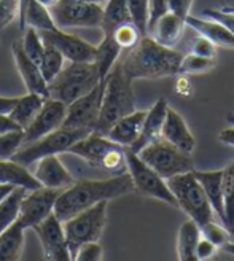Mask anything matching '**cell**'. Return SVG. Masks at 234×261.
I'll return each instance as SVG.
<instances>
[{
	"mask_svg": "<svg viewBox=\"0 0 234 261\" xmlns=\"http://www.w3.org/2000/svg\"><path fill=\"white\" fill-rule=\"evenodd\" d=\"M133 82L123 70L120 61L106 76V89H103L102 106L99 118L93 133L107 136L109 129L123 116L136 110V99L133 91Z\"/></svg>",
	"mask_w": 234,
	"mask_h": 261,
	"instance_id": "3",
	"label": "cell"
},
{
	"mask_svg": "<svg viewBox=\"0 0 234 261\" xmlns=\"http://www.w3.org/2000/svg\"><path fill=\"white\" fill-rule=\"evenodd\" d=\"M226 121H228V124L234 126V113H229V115L226 116Z\"/></svg>",
	"mask_w": 234,
	"mask_h": 261,
	"instance_id": "55",
	"label": "cell"
},
{
	"mask_svg": "<svg viewBox=\"0 0 234 261\" xmlns=\"http://www.w3.org/2000/svg\"><path fill=\"white\" fill-rule=\"evenodd\" d=\"M223 199L226 212V228L234 234V161L223 169Z\"/></svg>",
	"mask_w": 234,
	"mask_h": 261,
	"instance_id": "33",
	"label": "cell"
},
{
	"mask_svg": "<svg viewBox=\"0 0 234 261\" xmlns=\"http://www.w3.org/2000/svg\"><path fill=\"white\" fill-rule=\"evenodd\" d=\"M85 2H93V4H106L107 2V0H85Z\"/></svg>",
	"mask_w": 234,
	"mask_h": 261,
	"instance_id": "56",
	"label": "cell"
},
{
	"mask_svg": "<svg viewBox=\"0 0 234 261\" xmlns=\"http://www.w3.org/2000/svg\"><path fill=\"white\" fill-rule=\"evenodd\" d=\"M24 147V129H15L0 136V160H11Z\"/></svg>",
	"mask_w": 234,
	"mask_h": 261,
	"instance_id": "37",
	"label": "cell"
},
{
	"mask_svg": "<svg viewBox=\"0 0 234 261\" xmlns=\"http://www.w3.org/2000/svg\"><path fill=\"white\" fill-rule=\"evenodd\" d=\"M147 116V110H134L116 121L107 133V137L124 148H131L139 139L142 124Z\"/></svg>",
	"mask_w": 234,
	"mask_h": 261,
	"instance_id": "22",
	"label": "cell"
},
{
	"mask_svg": "<svg viewBox=\"0 0 234 261\" xmlns=\"http://www.w3.org/2000/svg\"><path fill=\"white\" fill-rule=\"evenodd\" d=\"M15 129H21L18 126V123L11 118L8 113H0V136L10 133V130H15Z\"/></svg>",
	"mask_w": 234,
	"mask_h": 261,
	"instance_id": "48",
	"label": "cell"
},
{
	"mask_svg": "<svg viewBox=\"0 0 234 261\" xmlns=\"http://www.w3.org/2000/svg\"><path fill=\"white\" fill-rule=\"evenodd\" d=\"M102 256H103V250H102L99 241H91V242L83 244L80 249H78L73 259H94V261H99V259H102Z\"/></svg>",
	"mask_w": 234,
	"mask_h": 261,
	"instance_id": "44",
	"label": "cell"
},
{
	"mask_svg": "<svg viewBox=\"0 0 234 261\" xmlns=\"http://www.w3.org/2000/svg\"><path fill=\"white\" fill-rule=\"evenodd\" d=\"M24 226L16 220L0 232V259H19L24 250Z\"/></svg>",
	"mask_w": 234,
	"mask_h": 261,
	"instance_id": "27",
	"label": "cell"
},
{
	"mask_svg": "<svg viewBox=\"0 0 234 261\" xmlns=\"http://www.w3.org/2000/svg\"><path fill=\"white\" fill-rule=\"evenodd\" d=\"M217 65V58H202L198 55H184L180 62V75H201L211 72Z\"/></svg>",
	"mask_w": 234,
	"mask_h": 261,
	"instance_id": "35",
	"label": "cell"
},
{
	"mask_svg": "<svg viewBox=\"0 0 234 261\" xmlns=\"http://www.w3.org/2000/svg\"><path fill=\"white\" fill-rule=\"evenodd\" d=\"M127 8L131 11L133 22L137 25L142 35H148V7L150 0H126Z\"/></svg>",
	"mask_w": 234,
	"mask_h": 261,
	"instance_id": "39",
	"label": "cell"
},
{
	"mask_svg": "<svg viewBox=\"0 0 234 261\" xmlns=\"http://www.w3.org/2000/svg\"><path fill=\"white\" fill-rule=\"evenodd\" d=\"M217 249L218 247L211 242L209 239H205V238H199L198 241V245H196V250H194V255H196V259L202 261V259H211L215 256L217 253Z\"/></svg>",
	"mask_w": 234,
	"mask_h": 261,
	"instance_id": "46",
	"label": "cell"
},
{
	"mask_svg": "<svg viewBox=\"0 0 234 261\" xmlns=\"http://www.w3.org/2000/svg\"><path fill=\"white\" fill-rule=\"evenodd\" d=\"M185 28H187V19L169 11L153 24V28L148 29V35L153 37L161 45L174 46L178 42L181 34H184Z\"/></svg>",
	"mask_w": 234,
	"mask_h": 261,
	"instance_id": "24",
	"label": "cell"
},
{
	"mask_svg": "<svg viewBox=\"0 0 234 261\" xmlns=\"http://www.w3.org/2000/svg\"><path fill=\"white\" fill-rule=\"evenodd\" d=\"M161 137L187 153H193L194 147H196V140H194L185 118L178 112H175L171 106L167 107Z\"/></svg>",
	"mask_w": 234,
	"mask_h": 261,
	"instance_id": "19",
	"label": "cell"
},
{
	"mask_svg": "<svg viewBox=\"0 0 234 261\" xmlns=\"http://www.w3.org/2000/svg\"><path fill=\"white\" fill-rule=\"evenodd\" d=\"M166 181L175 196L177 207L181 208L191 220L196 221L199 226L214 220L215 212L193 171L174 175Z\"/></svg>",
	"mask_w": 234,
	"mask_h": 261,
	"instance_id": "6",
	"label": "cell"
},
{
	"mask_svg": "<svg viewBox=\"0 0 234 261\" xmlns=\"http://www.w3.org/2000/svg\"><path fill=\"white\" fill-rule=\"evenodd\" d=\"M107 204L109 201H100L86 211L78 212L69 220L62 221L72 259L83 244L100 239L107 225Z\"/></svg>",
	"mask_w": 234,
	"mask_h": 261,
	"instance_id": "7",
	"label": "cell"
},
{
	"mask_svg": "<svg viewBox=\"0 0 234 261\" xmlns=\"http://www.w3.org/2000/svg\"><path fill=\"white\" fill-rule=\"evenodd\" d=\"M126 164L127 172L133 178L136 193L145 196V198H153L172 207H177L175 196L169 188L166 178H163L145 161H142L137 153L129 148H126Z\"/></svg>",
	"mask_w": 234,
	"mask_h": 261,
	"instance_id": "10",
	"label": "cell"
},
{
	"mask_svg": "<svg viewBox=\"0 0 234 261\" xmlns=\"http://www.w3.org/2000/svg\"><path fill=\"white\" fill-rule=\"evenodd\" d=\"M187 25L191 28L193 31H196V34L209 38L212 43L217 45V48H228L234 49V34L229 32L223 24H220L215 19H202L196 16H187Z\"/></svg>",
	"mask_w": 234,
	"mask_h": 261,
	"instance_id": "23",
	"label": "cell"
},
{
	"mask_svg": "<svg viewBox=\"0 0 234 261\" xmlns=\"http://www.w3.org/2000/svg\"><path fill=\"white\" fill-rule=\"evenodd\" d=\"M181 58L184 55L180 51L161 45L153 37L145 35L134 48L127 51V55L120 58V64L131 80H154L180 75Z\"/></svg>",
	"mask_w": 234,
	"mask_h": 261,
	"instance_id": "2",
	"label": "cell"
},
{
	"mask_svg": "<svg viewBox=\"0 0 234 261\" xmlns=\"http://www.w3.org/2000/svg\"><path fill=\"white\" fill-rule=\"evenodd\" d=\"M126 22H133L131 11L127 8L126 0H107L106 7H103V16L100 24L103 35H112L118 25Z\"/></svg>",
	"mask_w": 234,
	"mask_h": 261,
	"instance_id": "29",
	"label": "cell"
},
{
	"mask_svg": "<svg viewBox=\"0 0 234 261\" xmlns=\"http://www.w3.org/2000/svg\"><path fill=\"white\" fill-rule=\"evenodd\" d=\"M218 140L222 143H225V145L234 147V126L229 124V127H225L222 133H220Z\"/></svg>",
	"mask_w": 234,
	"mask_h": 261,
	"instance_id": "50",
	"label": "cell"
},
{
	"mask_svg": "<svg viewBox=\"0 0 234 261\" xmlns=\"http://www.w3.org/2000/svg\"><path fill=\"white\" fill-rule=\"evenodd\" d=\"M64 64H66V58L61 55V51L56 49L55 46L45 43V53L42 58L40 69H42V73L48 83L51 80H55L56 75L64 69Z\"/></svg>",
	"mask_w": 234,
	"mask_h": 261,
	"instance_id": "34",
	"label": "cell"
},
{
	"mask_svg": "<svg viewBox=\"0 0 234 261\" xmlns=\"http://www.w3.org/2000/svg\"><path fill=\"white\" fill-rule=\"evenodd\" d=\"M25 191H28L25 188L16 187L11 194H8L7 198L0 202V232L5 231L19 218L21 201L24 198Z\"/></svg>",
	"mask_w": 234,
	"mask_h": 261,
	"instance_id": "31",
	"label": "cell"
},
{
	"mask_svg": "<svg viewBox=\"0 0 234 261\" xmlns=\"http://www.w3.org/2000/svg\"><path fill=\"white\" fill-rule=\"evenodd\" d=\"M103 89H106V80L100 82L91 93L78 97L72 103H69L67 115H66V120H64L62 126L88 129L93 133L96 127V123H97V118H99Z\"/></svg>",
	"mask_w": 234,
	"mask_h": 261,
	"instance_id": "12",
	"label": "cell"
},
{
	"mask_svg": "<svg viewBox=\"0 0 234 261\" xmlns=\"http://www.w3.org/2000/svg\"><path fill=\"white\" fill-rule=\"evenodd\" d=\"M18 18V0H0V29Z\"/></svg>",
	"mask_w": 234,
	"mask_h": 261,
	"instance_id": "43",
	"label": "cell"
},
{
	"mask_svg": "<svg viewBox=\"0 0 234 261\" xmlns=\"http://www.w3.org/2000/svg\"><path fill=\"white\" fill-rule=\"evenodd\" d=\"M58 29L72 28H100L103 5L85 0H59L49 8Z\"/></svg>",
	"mask_w": 234,
	"mask_h": 261,
	"instance_id": "11",
	"label": "cell"
},
{
	"mask_svg": "<svg viewBox=\"0 0 234 261\" xmlns=\"http://www.w3.org/2000/svg\"><path fill=\"white\" fill-rule=\"evenodd\" d=\"M62 190H53V188H35L25 191L24 198L21 201V211L18 221L28 229L34 228L40 221H43L48 215L55 212V204L59 198Z\"/></svg>",
	"mask_w": 234,
	"mask_h": 261,
	"instance_id": "13",
	"label": "cell"
},
{
	"mask_svg": "<svg viewBox=\"0 0 234 261\" xmlns=\"http://www.w3.org/2000/svg\"><path fill=\"white\" fill-rule=\"evenodd\" d=\"M99 83L100 76L96 62H70L48 83L49 97L69 106L75 99L91 93Z\"/></svg>",
	"mask_w": 234,
	"mask_h": 261,
	"instance_id": "5",
	"label": "cell"
},
{
	"mask_svg": "<svg viewBox=\"0 0 234 261\" xmlns=\"http://www.w3.org/2000/svg\"><path fill=\"white\" fill-rule=\"evenodd\" d=\"M38 2H40L42 5H45V7H48V8H51L53 5H56L59 0H38Z\"/></svg>",
	"mask_w": 234,
	"mask_h": 261,
	"instance_id": "54",
	"label": "cell"
},
{
	"mask_svg": "<svg viewBox=\"0 0 234 261\" xmlns=\"http://www.w3.org/2000/svg\"><path fill=\"white\" fill-rule=\"evenodd\" d=\"M201 228V236L209 239L211 242H214L218 249H222V247L229 242V238H231V231L222 225H218L215 220L209 221V223H205Z\"/></svg>",
	"mask_w": 234,
	"mask_h": 261,
	"instance_id": "40",
	"label": "cell"
},
{
	"mask_svg": "<svg viewBox=\"0 0 234 261\" xmlns=\"http://www.w3.org/2000/svg\"><path fill=\"white\" fill-rule=\"evenodd\" d=\"M194 177L199 180L201 187L205 191L215 215L220 218L223 225H226V212H225V199H223V169L220 171H193Z\"/></svg>",
	"mask_w": 234,
	"mask_h": 261,
	"instance_id": "21",
	"label": "cell"
},
{
	"mask_svg": "<svg viewBox=\"0 0 234 261\" xmlns=\"http://www.w3.org/2000/svg\"><path fill=\"white\" fill-rule=\"evenodd\" d=\"M167 107H169L167 100L164 97H160L153 103V107L150 110H147V116L144 120V124H142L139 139L136 140V143L129 150H133L134 153H139L142 148L147 147L148 143L161 139L163 124H164V120H166Z\"/></svg>",
	"mask_w": 234,
	"mask_h": 261,
	"instance_id": "20",
	"label": "cell"
},
{
	"mask_svg": "<svg viewBox=\"0 0 234 261\" xmlns=\"http://www.w3.org/2000/svg\"><path fill=\"white\" fill-rule=\"evenodd\" d=\"M123 48L115 42L113 35H103L102 42L96 45V65L99 69L100 82L106 80L109 72L113 69V65L120 61Z\"/></svg>",
	"mask_w": 234,
	"mask_h": 261,
	"instance_id": "28",
	"label": "cell"
},
{
	"mask_svg": "<svg viewBox=\"0 0 234 261\" xmlns=\"http://www.w3.org/2000/svg\"><path fill=\"white\" fill-rule=\"evenodd\" d=\"M21 43H22V48L24 51L28 53V56L37 62L38 65L42 64V58H43V53H45V42L35 28L32 25H28L24 31V35L21 38Z\"/></svg>",
	"mask_w": 234,
	"mask_h": 261,
	"instance_id": "36",
	"label": "cell"
},
{
	"mask_svg": "<svg viewBox=\"0 0 234 261\" xmlns=\"http://www.w3.org/2000/svg\"><path fill=\"white\" fill-rule=\"evenodd\" d=\"M32 229L35 231L38 241L42 244V255L45 259H72L66 241V232H64V225L55 212L48 215L38 225H35Z\"/></svg>",
	"mask_w": 234,
	"mask_h": 261,
	"instance_id": "14",
	"label": "cell"
},
{
	"mask_svg": "<svg viewBox=\"0 0 234 261\" xmlns=\"http://www.w3.org/2000/svg\"><path fill=\"white\" fill-rule=\"evenodd\" d=\"M112 35L115 38V42L118 43L123 49L134 48L140 42V38L144 37L140 34V31L137 29V25L134 22H126V24L118 25Z\"/></svg>",
	"mask_w": 234,
	"mask_h": 261,
	"instance_id": "38",
	"label": "cell"
},
{
	"mask_svg": "<svg viewBox=\"0 0 234 261\" xmlns=\"http://www.w3.org/2000/svg\"><path fill=\"white\" fill-rule=\"evenodd\" d=\"M190 53L202 56V58H217V45L212 43L209 38L198 34V37L191 42Z\"/></svg>",
	"mask_w": 234,
	"mask_h": 261,
	"instance_id": "41",
	"label": "cell"
},
{
	"mask_svg": "<svg viewBox=\"0 0 234 261\" xmlns=\"http://www.w3.org/2000/svg\"><path fill=\"white\" fill-rule=\"evenodd\" d=\"M70 154H75L88 163L91 167L106 171L110 175H120L127 172L126 148L110 140L107 136L91 133L69 148Z\"/></svg>",
	"mask_w": 234,
	"mask_h": 261,
	"instance_id": "4",
	"label": "cell"
},
{
	"mask_svg": "<svg viewBox=\"0 0 234 261\" xmlns=\"http://www.w3.org/2000/svg\"><path fill=\"white\" fill-rule=\"evenodd\" d=\"M18 97H4L0 96V113H8L16 103Z\"/></svg>",
	"mask_w": 234,
	"mask_h": 261,
	"instance_id": "51",
	"label": "cell"
},
{
	"mask_svg": "<svg viewBox=\"0 0 234 261\" xmlns=\"http://www.w3.org/2000/svg\"><path fill=\"white\" fill-rule=\"evenodd\" d=\"M66 115H67L66 103L58 99L48 97L40 112L35 115V118L31 121V124L24 129V145H28V143L59 129L64 124Z\"/></svg>",
	"mask_w": 234,
	"mask_h": 261,
	"instance_id": "16",
	"label": "cell"
},
{
	"mask_svg": "<svg viewBox=\"0 0 234 261\" xmlns=\"http://www.w3.org/2000/svg\"><path fill=\"white\" fill-rule=\"evenodd\" d=\"M15 188L16 187L11 184H0V202H2L8 194H11Z\"/></svg>",
	"mask_w": 234,
	"mask_h": 261,
	"instance_id": "52",
	"label": "cell"
},
{
	"mask_svg": "<svg viewBox=\"0 0 234 261\" xmlns=\"http://www.w3.org/2000/svg\"><path fill=\"white\" fill-rule=\"evenodd\" d=\"M169 13V4L167 0H150L148 7V29L153 28V24L158 21L161 16Z\"/></svg>",
	"mask_w": 234,
	"mask_h": 261,
	"instance_id": "45",
	"label": "cell"
},
{
	"mask_svg": "<svg viewBox=\"0 0 234 261\" xmlns=\"http://www.w3.org/2000/svg\"><path fill=\"white\" fill-rule=\"evenodd\" d=\"M204 16L218 21L220 24H223L229 32L234 34V10H231V8H222V10L209 8V10H204Z\"/></svg>",
	"mask_w": 234,
	"mask_h": 261,
	"instance_id": "42",
	"label": "cell"
},
{
	"mask_svg": "<svg viewBox=\"0 0 234 261\" xmlns=\"http://www.w3.org/2000/svg\"><path fill=\"white\" fill-rule=\"evenodd\" d=\"M201 238V228L194 220H188L178 229L177 236V256L178 259H196L194 250H196L198 241Z\"/></svg>",
	"mask_w": 234,
	"mask_h": 261,
	"instance_id": "30",
	"label": "cell"
},
{
	"mask_svg": "<svg viewBox=\"0 0 234 261\" xmlns=\"http://www.w3.org/2000/svg\"><path fill=\"white\" fill-rule=\"evenodd\" d=\"M40 35L45 43L59 49L61 55L69 62H94L96 59V45L80 37L67 34L62 29L42 31Z\"/></svg>",
	"mask_w": 234,
	"mask_h": 261,
	"instance_id": "15",
	"label": "cell"
},
{
	"mask_svg": "<svg viewBox=\"0 0 234 261\" xmlns=\"http://www.w3.org/2000/svg\"><path fill=\"white\" fill-rule=\"evenodd\" d=\"M31 4V0H18V22H19V29L24 32L25 31V11Z\"/></svg>",
	"mask_w": 234,
	"mask_h": 261,
	"instance_id": "49",
	"label": "cell"
},
{
	"mask_svg": "<svg viewBox=\"0 0 234 261\" xmlns=\"http://www.w3.org/2000/svg\"><path fill=\"white\" fill-rule=\"evenodd\" d=\"M222 249H223L226 253H229V255H232V256H234V242H231V241H229V242H226V244L222 247Z\"/></svg>",
	"mask_w": 234,
	"mask_h": 261,
	"instance_id": "53",
	"label": "cell"
},
{
	"mask_svg": "<svg viewBox=\"0 0 234 261\" xmlns=\"http://www.w3.org/2000/svg\"><path fill=\"white\" fill-rule=\"evenodd\" d=\"M0 184H11L25 190H35L42 185L29 171V167L21 166L13 160H0Z\"/></svg>",
	"mask_w": 234,
	"mask_h": 261,
	"instance_id": "25",
	"label": "cell"
},
{
	"mask_svg": "<svg viewBox=\"0 0 234 261\" xmlns=\"http://www.w3.org/2000/svg\"><path fill=\"white\" fill-rule=\"evenodd\" d=\"M88 134H91V130H88V129L61 126L59 129L53 130V133H49L40 139L28 143V145H24L11 160L16 161L21 166L29 167V166L35 164L38 160L45 158V156L67 153L73 143L82 140Z\"/></svg>",
	"mask_w": 234,
	"mask_h": 261,
	"instance_id": "8",
	"label": "cell"
},
{
	"mask_svg": "<svg viewBox=\"0 0 234 261\" xmlns=\"http://www.w3.org/2000/svg\"><path fill=\"white\" fill-rule=\"evenodd\" d=\"M11 53L15 58L18 72L24 82V86L28 89V93H35L38 96H42L45 99L49 97V89H48V82L45 80V76L42 73L40 65L34 62L28 53L24 51L21 40L13 42L11 45Z\"/></svg>",
	"mask_w": 234,
	"mask_h": 261,
	"instance_id": "17",
	"label": "cell"
},
{
	"mask_svg": "<svg viewBox=\"0 0 234 261\" xmlns=\"http://www.w3.org/2000/svg\"><path fill=\"white\" fill-rule=\"evenodd\" d=\"M32 174L42 187L53 190H66L75 181L67 167L62 164L59 154H49L38 160Z\"/></svg>",
	"mask_w": 234,
	"mask_h": 261,
	"instance_id": "18",
	"label": "cell"
},
{
	"mask_svg": "<svg viewBox=\"0 0 234 261\" xmlns=\"http://www.w3.org/2000/svg\"><path fill=\"white\" fill-rule=\"evenodd\" d=\"M193 2H194V0H167L169 11L174 13V15H177V16H181V18L187 19V16L190 15Z\"/></svg>",
	"mask_w": 234,
	"mask_h": 261,
	"instance_id": "47",
	"label": "cell"
},
{
	"mask_svg": "<svg viewBox=\"0 0 234 261\" xmlns=\"http://www.w3.org/2000/svg\"><path fill=\"white\" fill-rule=\"evenodd\" d=\"M45 100H46L45 97L38 96L35 93H28L25 96H19L16 103L13 106V109L8 112V115L18 123L21 129H25L35 118V115L40 112Z\"/></svg>",
	"mask_w": 234,
	"mask_h": 261,
	"instance_id": "26",
	"label": "cell"
},
{
	"mask_svg": "<svg viewBox=\"0 0 234 261\" xmlns=\"http://www.w3.org/2000/svg\"><path fill=\"white\" fill-rule=\"evenodd\" d=\"M137 154L142 161H145L166 180L178 174L194 171V160L191 153L177 148L163 137L148 143Z\"/></svg>",
	"mask_w": 234,
	"mask_h": 261,
	"instance_id": "9",
	"label": "cell"
},
{
	"mask_svg": "<svg viewBox=\"0 0 234 261\" xmlns=\"http://www.w3.org/2000/svg\"><path fill=\"white\" fill-rule=\"evenodd\" d=\"M25 25H32L38 32L58 29L49 8L42 5L38 0H31L28 11H25Z\"/></svg>",
	"mask_w": 234,
	"mask_h": 261,
	"instance_id": "32",
	"label": "cell"
},
{
	"mask_svg": "<svg viewBox=\"0 0 234 261\" xmlns=\"http://www.w3.org/2000/svg\"><path fill=\"white\" fill-rule=\"evenodd\" d=\"M129 193H136L129 172L102 180H78L61 191L55 204V214L61 221H66L100 201H112Z\"/></svg>",
	"mask_w": 234,
	"mask_h": 261,
	"instance_id": "1",
	"label": "cell"
}]
</instances>
